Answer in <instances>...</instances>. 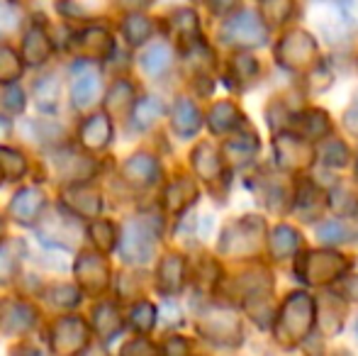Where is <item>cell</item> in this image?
<instances>
[{"label":"cell","mask_w":358,"mask_h":356,"mask_svg":"<svg viewBox=\"0 0 358 356\" xmlns=\"http://www.w3.org/2000/svg\"><path fill=\"white\" fill-rule=\"evenodd\" d=\"M317 325V300L305 290H295L280 303L273 322V337L280 347L295 349L312 334Z\"/></svg>","instance_id":"cell-1"},{"label":"cell","mask_w":358,"mask_h":356,"mask_svg":"<svg viewBox=\"0 0 358 356\" xmlns=\"http://www.w3.org/2000/svg\"><path fill=\"white\" fill-rule=\"evenodd\" d=\"M264 244H268L266 220L259 215H244L222 229L217 249L231 259H254L261 254Z\"/></svg>","instance_id":"cell-2"},{"label":"cell","mask_w":358,"mask_h":356,"mask_svg":"<svg viewBox=\"0 0 358 356\" xmlns=\"http://www.w3.org/2000/svg\"><path fill=\"white\" fill-rule=\"evenodd\" d=\"M351 259L344 257L336 249H315V252H305L297 257L295 273L305 280L307 285H331L339 283L341 278L349 276Z\"/></svg>","instance_id":"cell-3"},{"label":"cell","mask_w":358,"mask_h":356,"mask_svg":"<svg viewBox=\"0 0 358 356\" xmlns=\"http://www.w3.org/2000/svg\"><path fill=\"white\" fill-rule=\"evenodd\" d=\"M275 62L292 73L312 71L320 62V44L305 29H290L275 44Z\"/></svg>","instance_id":"cell-4"},{"label":"cell","mask_w":358,"mask_h":356,"mask_svg":"<svg viewBox=\"0 0 358 356\" xmlns=\"http://www.w3.org/2000/svg\"><path fill=\"white\" fill-rule=\"evenodd\" d=\"M198 329L205 339L220 347H239L244 339V325L239 313L224 305H208L198 315Z\"/></svg>","instance_id":"cell-5"},{"label":"cell","mask_w":358,"mask_h":356,"mask_svg":"<svg viewBox=\"0 0 358 356\" xmlns=\"http://www.w3.org/2000/svg\"><path fill=\"white\" fill-rule=\"evenodd\" d=\"M268 27L261 20L259 10H236L222 24V37L231 47H261L266 42Z\"/></svg>","instance_id":"cell-6"},{"label":"cell","mask_w":358,"mask_h":356,"mask_svg":"<svg viewBox=\"0 0 358 356\" xmlns=\"http://www.w3.org/2000/svg\"><path fill=\"white\" fill-rule=\"evenodd\" d=\"M273 154H275V164L287 173L305 171L317 159V149L312 147L307 139H302L300 134L292 132V129H280V132L275 134Z\"/></svg>","instance_id":"cell-7"},{"label":"cell","mask_w":358,"mask_h":356,"mask_svg":"<svg viewBox=\"0 0 358 356\" xmlns=\"http://www.w3.org/2000/svg\"><path fill=\"white\" fill-rule=\"evenodd\" d=\"M154 247H156V232L151 229L149 222H144V220L127 222L122 242H120V254H122L124 262L146 264L151 259V254H154Z\"/></svg>","instance_id":"cell-8"},{"label":"cell","mask_w":358,"mask_h":356,"mask_svg":"<svg viewBox=\"0 0 358 356\" xmlns=\"http://www.w3.org/2000/svg\"><path fill=\"white\" fill-rule=\"evenodd\" d=\"M271 290H273V278H271V273L266 269L246 271V273L229 280V293H234V298L239 303H244L246 308L268 298Z\"/></svg>","instance_id":"cell-9"},{"label":"cell","mask_w":358,"mask_h":356,"mask_svg":"<svg viewBox=\"0 0 358 356\" xmlns=\"http://www.w3.org/2000/svg\"><path fill=\"white\" fill-rule=\"evenodd\" d=\"M292 132L300 134L302 139L307 142H324L329 139L331 134V120L324 110H317V108H310V110H302V113L292 115Z\"/></svg>","instance_id":"cell-10"},{"label":"cell","mask_w":358,"mask_h":356,"mask_svg":"<svg viewBox=\"0 0 358 356\" xmlns=\"http://www.w3.org/2000/svg\"><path fill=\"white\" fill-rule=\"evenodd\" d=\"M329 205V195H324V190L312 180H302L295 188L292 195V213H297L302 220H315L324 213V208Z\"/></svg>","instance_id":"cell-11"},{"label":"cell","mask_w":358,"mask_h":356,"mask_svg":"<svg viewBox=\"0 0 358 356\" xmlns=\"http://www.w3.org/2000/svg\"><path fill=\"white\" fill-rule=\"evenodd\" d=\"M171 124H173V129L180 137H193V134H198L200 124H203V115L195 108L193 100L178 98L173 103V110H171Z\"/></svg>","instance_id":"cell-12"},{"label":"cell","mask_w":358,"mask_h":356,"mask_svg":"<svg viewBox=\"0 0 358 356\" xmlns=\"http://www.w3.org/2000/svg\"><path fill=\"white\" fill-rule=\"evenodd\" d=\"M185 273H188L185 259L178 257V254H169V257H164L159 264V276H156V278H159V288L164 290L166 295H176L183 288Z\"/></svg>","instance_id":"cell-13"},{"label":"cell","mask_w":358,"mask_h":356,"mask_svg":"<svg viewBox=\"0 0 358 356\" xmlns=\"http://www.w3.org/2000/svg\"><path fill=\"white\" fill-rule=\"evenodd\" d=\"M193 169L195 173H198L203 180H208V183H213L222 176V171H224V164H222V154L217 152L210 142H203L198 144V147L193 149Z\"/></svg>","instance_id":"cell-14"},{"label":"cell","mask_w":358,"mask_h":356,"mask_svg":"<svg viewBox=\"0 0 358 356\" xmlns=\"http://www.w3.org/2000/svg\"><path fill=\"white\" fill-rule=\"evenodd\" d=\"M302 247V234L290 225H278L268 234V252L273 259H287Z\"/></svg>","instance_id":"cell-15"},{"label":"cell","mask_w":358,"mask_h":356,"mask_svg":"<svg viewBox=\"0 0 358 356\" xmlns=\"http://www.w3.org/2000/svg\"><path fill=\"white\" fill-rule=\"evenodd\" d=\"M259 137L251 132L246 134H234V137H229L224 142V147H222V157L227 159V162L231 164H239V166H244V164H249L251 159L256 157V152H259Z\"/></svg>","instance_id":"cell-16"},{"label":"cell","mask_w":358,"mask_h":356,"mask_svg":"<svg viewBox=\"0 0 358 356\" xmlns=\"http://www.w3.org/2000/svg\"><path fill=\"white\" fill-rule=\"evenodd\" d=\"M195 200H198V185H195L190 178H176L173 183L166 188V195H164L166 210L173 215L188 210Z\"/></svg>","instance_id":"cell-17"},{"label":"cell","mask_w":358,"mask_h":356,"mask_svg":"<svg viewBox=\"0 0 358 356\" xmlns=\"http://www.w3.org/2000/svg\"><path fill=\"white\" fill-rule=\"evenodd\" d=\"M110 137H113V124H110L108 115L103 113L90 115L80 127V142L88 149H103L110 142Z\"/></svg>","instance_id":"cell-18"},{"label":"cell","mask_w":358,"mask_h":356,"mask_svg":"<svg viewBox=\"0 0 358 356\" xmlns=\"http://www.w3.org/2000/svg\"><path fill=\"white\" fill-rule=\"evenodd\" d=\"M124 176L134 185H151L159 178V162L151 154H134L124 164Z\"/></svg>","instance_id":"cell-19"},{"label":"cell","mask_w":358,"mask_h":356,"mask_svg":"<svg viewBox=\"0 0 358 356\" xmlns=\"http://www.w3.org/2000/svg\"><path fill=\"white\" fill-rule=\"evenodd\" d=\"M241 120H244V115H241L239 108H236L234 103H229V100L215 103L213 110H210V115H208V124L215 134L234 132V129L241 124Z\"/></svg>","instance_id":"cell-20"},{"label":"cell","mask_w":358,"mask_h":356,"mask_svg":"<svg viewBox=\"0 0 358 356\" xmlns=\"http://www.w3.org/2000/svg\"><path fill=\"white\" fill-rule=\"evenodd\" d=\"M98 88H100L98 73L88 71V69H83V64H78L73 76V88H71V98L76 108H88L95 100V95H98Z\"/></svg>","instance_id":"cell-21"},{"label":"cell","mask_w":358,"mask_h":356,"mask_svg":"<svg viewBox=\"0 0 358 356\" xmlns=\"http://www.w3.org/2000/svg\"><path fill=\"white\" fill-rule=\"evenodd\" d=\"M42 208H44V195L39 188L20 190L13 198V203H10V210H13V215L20 222H32V220L42 213Z\"/></svg>","instance_id":"cell-22"},{"label":"cell","mask_w":358,"mask_h":356,"mask_svg":"<svg viewBox=\"0 0 358 356\" xmlns=\"http://www.w3.org/2000/svg\"><path fill=\"white\" fill-rule=\"evenodd\" d=\"M317 159L329 169H344L346 164L351 162V152H349V147H346V142H341V139H336V137H329V139H324V142H320V147H317Z\"/></svg>","instance_id":"cell-23"},{"label":"cell","mask_w":358,"mask_h":356,"mask_svg":"<svg viewBox=\"0 0 358 356\" xmlns=\"http://www.w3.org/2000/svg\"><path fill=\"white\" fill-rule=\"evenodd\" d=\"M334 313L344 315V305H341V298L336 293L329 295L327 300H322V303H317V325L324 329V334H334L341 329V322H344V320L334 318Z\"/></svg>","instance_id":"cell-24"},{"label":"cell","mask_w":358,"mask_h":356,"mask_svg":"<svg viewBox=\"0 0 358 356\" xmlns=\"http://www.w3.org/2000/svg\"><path fill=\"white\" fill-rule=\"evenodd\" d=\"M259 73H261V66L251 54H236L229 62V78L239 88L251 86V83L259 78Z\"/></svg>","instance_id":"cell-25"},{"label":"cell","mask_w":358,"mask_h":356,"mask_svg":"<svg viewBox=\"0 0 358 356\" xmlns=\"http://www.w3.org/2000/svg\"><path fill=\"white\" fill-rule=\"evenodd\" d=\"M164 115V103L156 95H146V98L137 100L132 108V124L137 129H149L156 120Z\"/></svg>","instance_id":"cell-26"},{"label":"cell","mask_w":358,"mask_h":356,"mask_svg":"<svg viewBox=\"0 0 358 356\" xmlns=\"http://www.w3.org/2000/svg\"><path fill=\"white\" fill-rule=\"evenodd\" d=\"M173 64V52L166 44H151L142 57V69L149 76H164Z\"/></svg>","instance_id":"cell-27"},{"label":"cell","mask_w":358,"mask_h":356,"mask_svg":"<svg viewBox=\"0 0 358 356\" xmlns=\"http://www.w3.org/2000/svg\"><path fill=\"white\" fill-rule=\"evenodd\" d=\"M171 29L178 34L180 39H188V42H198L200 34V20L195 15V10L180 8L171 15Z\"/></svg>","instance_id":"cell-28"},{"label":"cell","mask_w":358,"mask_h":356,"mask_svg":"<svg viewBox=\"0 0 358 356\" xmlns=\"http://www.w3.org/2000/svg\"><path fill=\"white\" fill-rule=\"evenodd\" d=\"M329 208L339 218H354L358 215V195L349 185H334L329 190Z\"/></svg>","instance_id":"cell-29"},{"label":"cell","mask_w":358,"mask_h":356,"mask_svg":"<svg viewBox=\"0 0 358 356\" xmlns=\"http://www.w3.org/2000/svg\"><path fill=\"white\" fill-rule=\"evenodd\" d=\"M292 13H295V5H292L290 0H266V3L259 5V15L266 22V27L285 24Z\"/></svg>","instance_id":"cell-30"},{"label":"cell","mask_w":358,"mask_h":356,"mask_svg":"<svg viewBox=\"0 0 358 356\" xmlns=\"http://www.w3.org/2000/svg\"><path fill=\"white\" fill-rule=\"evenodd\" d=\"M317 237H320V242L336 247V244L349 242L354 237V229L346 227L341 220H327V222H320V227H317Z\"/></svg>","instance_id":"cell-31"},{"label":"cell","mask_w":358,"mask_h":356,"mask_svg":"<svg viewBox=\"0 0 358 356\" xmlns=\"http://www.w3.org/2000/svg\"><path fill=\"white\" fill-rule=\"evenodd\" d=\"M10 308V315L0 313V322H3V327L8 329V332H20V329L29 327L34 320L32 310L27 308V305L22 303H8Z\"/></svg>","instance_id":"cell-32"},{"label":"cell","mask_w":358,"mask_h":356,"mask_svg":"<svg viewBox=\"0 0 358 356\" xmlns=\"http://www.w3.org/2000/svg\"><path fill=\"white\" fill-rule=\"evenodd\" d=\"M124 37L132 47H139L146 39L151 37V22L144 17V15H129L124 20Z\"/></svg>","instance_id":"cell-33"},{"label":"cell","mask_w":358,"mask_h":356,"mask_svg":"<svg viewBox=\"0 0 358 356\" xmlns=\"http://www.w3.org/2000/svg\"><path fill=\"white\" fill-rule=\"evenodd\" d=\"M95 327H98V332L103 334V337H115V334L120 332V327H122L117 310H115L113 305H100V308L95 310Z\"/></svg>","instance_id":"cell-34"},{"label":"cell","mask_w":358,"mask_h":356,"mask_svg":"<svg viewBox=\"0 0 358 356\" xmlns=\"http://www.w3.org/2000/svg\"><path fill=\"white\" fill-rule=\"evenodd\" d=\"M57 95H59V86L54 76H44L37 83V88H34V98H37V105L42 110H52L57 105Z\"/></svg>","instance_id":"cell-35"},{"label":"cell","mask_w":358,"mask_h":356,"mask_svg":"<svg viewBox=\"0 0 358 356\" xmlns=\"http://www.w3.org/2000/svg\"><path fill=\"white\" fill-rule=\"evenodd\" d=\"M24 54H27L29 62H34V64H39V62H44V59H47L49 42H47V37L39 32V29H32V32L27 34V39H24Z\"/></svg>","instance_id":"cell-36"},{"label":"cell","mask_w":358,"mask_h":356,"mask_svg":"<svg viewBox=\"0 0 358 356\" xmlns=\"http://www.w3.org/2000/svg\"><path fill=\"white\" fill-rule=\"evenodd\" d=\"M129 318H132V325L137 332H149L156 322V308L151 303H146V300H142V303H137L132 308Z\"/></svg>","instance_id":"cell-37"},{"label":"cell","mask_w":358,"mask_h":356,"mask_svg":"<svg viewBox=\"0 0 358 356\" xmlns=\"http://www.w3.org/2000/svg\"><path fill=\"white\" fill-rule=\"evenodd\" d=\"M0 164H3V166L8 164V166H10V171H8L10 178H20V176H22L24 162H22V157H20L17 152H10V149L0 147Z\"/></svg>","instance_id":"cell-38"},{"label":"cell","mask_w":358,"mask_h":356,"mask_svg":"<svg viewBox=\"0 0 358 356\" xmlns=\"http://www.w3.org/2000/svg\"><path fill=\"white\" fill-rule=\"evenodd\" d=\"M164 356H190V344L183 337H171L164 347Z\"/></svg>","instance_id":"cell-39"},{"label":"cell","mask_w":358,"mask_h":356,"mask_svg":"<svg viewBox=\"0 0 358 356\" xmlns=\"http://www.w3.org/2000/svg\"><path fill=\"white\" fill-rule=\"evenodd\" d=\"M93 232H103V237L100 234H95V242H98V247L103 249V252H108V249H113V225L110 222H100L93 227Z\"/></svg>","instance_id":"cell-40"},{"label":"cell","mask_w":358,"mask_h":356,"mask_svg":"<svg viewBox=\"0 0 358 356\" xmlns=\"http://www.w3.org/2000/svg\"><path fill=\"white\" fill-rule=\"evenodd\" d=\"M339 290L336 293L339 298H349V300H358V278L356 276H346V278L339 280Z\"/></svg>","instance_id":"cell-41"},{"label":"cell","mask_w":358,"mask_h":356,"mask_svg":"<svg viewBox=\"0 0 358 356\" xmlns=\"http://www.w3.org/2000/svg\"><path fill=\"white\" fill-rule=\"evenodd\" d=\"M122 356H156V349L151 347L149 342H144V339H137V342H132V344L124 347Z\"/></svg>","instance_id":"cell-42"},{"label":"cell","mask_w":358,"mask_h":356,"mask_svg":"<svg viewBox=\"0 0 358 356\" xmlns=\"http://www.w3.org/2000/svg\"><path fill=\"white\" fill-rule=\"evenodd\" d=\"M54 303L59 305H76V300H78V293L71 288V285H59L57 293L52 295Z\"/></svg>","instance_id":"cell-43"},{"label":"cell","mask_w":358,"mask_h":356,"mask_svg":"<svg viewBox=\"0 0 358 356\" xmlns=\"http://www.w3.org/2000/svg\"><path fill=\"white\" fill-rule=\"evenodd\" d=\"M336 8H339L344 22H349L351 27H358V3H339Z\"/></svg>","instance_id":"cell-44"},{"label":"cell","mask_w":358,"mask_h":356,"mask_svg":"<svg viewBox=\"0 0 358 356\" xmlns=\"http://www.w3.org/2000/svg\"><path fill=\"white\" fill-rule=\"evenodd\" d=\"M8 249H0V280H5V278H8V276H10V271H13V269H10L8 266V262H10V257H8Z\"/></svg>","instance_id":"cell-45"},{"label":"cell","mask_w":358,"mask_h":356,"mask_svg":"<svg viewBox=\"0 0 358 356\" xmlns=\"http://www.w3.org/2000/svg\"><path fill=\"white\" fill-rule=\"evenodd\" d=\"M354 176H356V180H358V154H356V166H354Z\"/></svg>","instance_id":"cell-46"},{"label":"cell","mask_w":358,"mask_h":356,"mask_svg":"<svg viewBox=\"0 0 358 356\" xmlns=\"http://www.w3.org/2000/svg\"><path fill=\"white\" fill-rule=\"evenodd\" d=\"M354 110H358V93H356V105H354Z\"/></svg>","instance_id":"cell-47"},{"label":"cell","mask_w":358,"mask_h":356,"mask_svg":"<svg viewBox=\"0 0 358 356\" xmlns=\"http://www.w3.org/2000/svg\"><path fill=\"white\" fill-rule=\"evenodd\" d=\"M356 337H358V320H356Z\"/></svg>","instance_id":"cell-48"}]
</instances>
